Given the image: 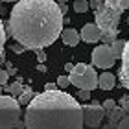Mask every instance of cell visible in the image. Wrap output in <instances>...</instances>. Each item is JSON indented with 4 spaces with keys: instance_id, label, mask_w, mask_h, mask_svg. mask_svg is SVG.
<instances>
[{
    "instance_id": "484cf974",
    "label": "cell",
    "mask_w": 129,
    "mask_h": 129,
    "mask_svg": "<svg viewBox=\"0 0 129 129\" xmlns=\"http://www.w3.org/2000/svg\"><path fill=\"white\" fill-rule=\"evenodd\" d=\"M103 4L109 6V8H113V9H120V8H118V0H103ZM120 11H122V9H120Z\"/></svg>"
},
{
    "instance_id": "277c9868",
    "label": "cell",
    "mask_w": 129,
    "mask_h": 129,
    "mask_svg": "<svg viewBox=\"0 0 129 129\" xmlns=\"http://www.w3.org/2000/svg\"><path fill=\"white\" fill-rule=\"evenodd\" d=\"M20 103L13 96L0 94V129H13L20 124Z\"/></svg>"
},
{
    "instance_id": "4fadbf2b",
    "label": "cell",
    "mask_w": 129,
    "mask_h": 129,
    "mask_svg": "<svg viewBox=\"0 0 129 129\" xmlns=\"http://www.w3.org/2000/svg\"><path fill=\"white\" fill-rule=\"evenodd\" d=\"M124 44H125V41H122V39H114L113 43H111V50H113V54L116 55V59H120V55H122V52H124Z\"/></svg>"
},
{
    "instance_id": "4dcf8cb0",
    "label": "cell",
    "mask_w": 129,
    "mask_h": 129,
    "mask_svg": "<svg viewBox=\"0 0 129 129\" xmlns=\"http://www.w3.org/2000/svg\"><path fill=\"white\" fill-rule=\"evenodd\" d=\"M8 68H9V70H8V74H9V76H11V74H17V68H15V67H11L9 63H8Z\"/></svg>"
},
{
    "instance_id": "7402d4cb",
    "label": "cell",
    "mask_w": 129,
    "mask_h": 129,
    "mask_svg": "<svg viewBox=\"0 0 129 129\" xmlns=\"http://www.w3.org/2000/svg\"><path fill=\"white\" fill-rule=\"evenodd\" d=\"M78 98L81 100V102H87V100H90V90L79 89V92H78Z\"/></svg>"
},
{
    "instance_id": "f546056e",
    "label": "cell",
    "mask_w": 129,
    "mask_h": 129,
    "mask_svg": "<svg viewBox=\"0 0 129 129\" xmlns=\"http://www.w3.org/2000/svg\"><path fill=\"white\" fill-rule=\"evenodd\" d=\"M54 89H57V83H46L44 85V90H54Z\"/></svg>"
},
{
    "instance_id": "e575fe53",
    "label": "cell",
    "mask_w": 129,
    "mask_h": 129,
    "mask_svg": "<svg viewBox=\"0 0 129 129\" xmlns=\"http://www.w3.org/2000/svg\"><path fill=\"white\" fill-rule=\"evenodd\" d=\"M0 2H17V0H0Z\"/></svg>"
},
{
    "instance_id": "ba28073f",
    "label": "cell",
    "mask_w": 129,
    "mask_h": 129,
    "mask_svg": "<svg viewBox=\"0 0 129 129\" xmlns=\"http://www.w3.org/2000/svg\"><path fill=\"white\" fill-rule=\"evenodd\" d=\"M120 59H122V64H120V70H118V78H120L122 87L129 90V39L124 44V52H122Z\"/></svg>"
},
{
    "instance_id": "8fae6325",
    "label": "cell",
    "mask_w": 129,
    "mask_h": 129,
    "mask_svg": "<svg viewBox=\"0 0 129 129\" xmlns=\"http://www.w3.org/2000/svg\"><path fill=\"white\" fill-rule=\"evenodd\" d=\"M114 85H116V78L111 72H103L98 78V89H102V90H113Z\"/></svg>"
},
{
    "instance_id": "cb8c5ba5",
    "label": "cell",
    "mask_w": 129,
    "mask_h": 129,
    "mask_svg": "<svg viewBox=\"0 0 129 129\" xmlns=\"http://www.w3.org/2000/svg\"><path fill=\"white\" fill-rule=\"evenodd\" d=\"M35 55H37V61L39 63H44L46 61V54H44V48H39V50H33Z\"/></svg>"
},
{
    "instance_id": "d6986e66",
    "label": "cell",
    "mask_w": 129,
    "mask_h": 129,
    "mask_svg": "<svg viewBox=\"0 0 129 129\" xmlns=\"http://www.w3.org/2000/svg\"><path fill=\"white\" fill-rule=\"evenodd\" d=\"M57 87H63V89L70 87V79H68V76H59V78H57Z\"/></svg>"
},
{
    "instance_id": "3957f363",
    "label": "cell",
    "mask_w": 129,
    "mask_h": 129,
    "mask_svg": "<svg viewBox=\"0 0 129 129\" xmlns=\"http://www.w3.org/2000/svg\"><path fill=\"white\" fill-rule=\"evenodd\" d=\"M94 19H96L94 20L96 26L102 30V41L111 44L120 33L118 24H120V19H122V11L120 9H113V8H109V6L102 4L94 11Z\"/></svg>"
},
{
    "instance_id": "f1b7e54d",
    "label": "cell",
    "mask_w": 129,
    "mask_h": 129,
    "mask_svg": "<svg viewBox=\"0 0 129 129\" xmlns=\"http://www.w3.org/2000/svg\"><path fill=\"white\" fill-rule=\"evenodd\" d=\"M11 48H13V52H15V54H22V52L26 50L24 46H22V44H19V43H17V44H13Z\"/></svg>"
},
{
    "instance_id": "2e32d148",
    "label": "cell",
    "mask_w": 129,
    "mask_h": 129,
    "mask_svg": "<svg viewBox=\"0 0 129 129\" xmlns=\"http://www.w3.org/2000/svg\"><path fill=\"white\" fill-rule=\"evenodd\" d=\"M90 8H89V2L87 0H74V11L76 13H87Z\"/></svg>"
},
{
    "instance_id": "ffe728a7",
    "label": "cell",
    "mask_w": 129,
    "mask_h": 129,
    "mask_svg": "<svg viewBox=\"0 0 129 129\" xmlns=\"http://www.w3.org/2000/svg\"><path fill=\"white\" fill-rule=\"evenodd\" d=\"M102 107H103L105 113H109L111 109H114V107H116V102H114V100H105V102L102 103Z\"/></svg>"
},
{
    "instance_id": "52a82bcc",
    "label": "cell",
    "mask_w": 129,
    "mask_h": 129,
    "mask_svg": "<svg viewBox=\"0 0 129 129\" xmlns=\"http://www.w3.org/2000/svg\"><path fill=\"white\" fill-rule=\"evenodd\" d=\"M81 111H83V125L96 129L102 125V122L105 118V111L100 103H87L81 105Z\"/></svg>"
},
{
    "instance_id": "8d00e7d4",
    "label": "cell",
    "mask_w": 129,
    "mask_h": 129,
    "mask_svg": "<svg viewBox=\"0 0 129 129\" xmlns=\"http://www.w3.org/2000/svg\"><path fill=\"white\" fill-rule=\"evenodd\" d=\"M127 24H129V19H127Z\"/></svg>"
},
{
    "instance_id": "30bf717a",
    "label": "cell",
    "mask_w": 129,
    "mask_h": 129,
    "mask_svg": "<svg viewBox=\"0 0 129 129\" xmlns=\"http://www.w3.org/2000/svg\"><path fill=\"white\" fill-rule=\"evenodd\" d=\"M59 37L63 39V43L67 44V46H76V44L81 41L78 30H74V28H67V30H63Z\"/></svg>"
},
{
    "instance_id": "7a4b0ae2",
    "label": "cell",
    "mask_w": 129,
    "mask_h": 129,
    "mask_svg": "<svg viewBox=\"0 0 129 129\" xmlns=\"http://www.w3.org/2000/svg\"><path fill=\"white\" fill-rule=\"evenodd\" d=\"M26 129H83V111L79 102L68 92L44 90L26 105Z\"/></svg>"
},
{
    "instance_id": "9c48e42d",
    "label": "cell",
    "mask_w": 129,
    "mask_h": 129,
    "mask_svg": "<svg viewBox=\"0 0 129 129\" xmlns=\"http://www.w3.org/2000/svg\"><path fill=\"white\" fill-rule=\"evenodd\" d=\"M81 41H85V43H98V41H102V30L96 26V22H87L83 26V30L79 33Z\"/></svg>"
},
{
    "instance_id": "44dd1931",
    "label": "cell",
    "mask_w": 129,
    "mask_h": 129,
    "mask_svg": "<svg viewBox=\"0 0 129 129\" xmlns=\"http://www.w3.org/2000/svg\"><path fill=\"white\" fill-rule=\"evenodd\" d=\"M120 107L124 109V113H129V96H122L120 98Z\"/></svg>"
},
{
    "instance_id": "5bb4252c",
    "label": "cell",
    "mask_w": 129,
    "mask_h": 129,
    "mask_svg": "<svg viewBox=\"0 0 129 129\" xmlns=\"http://www.w3.org/2000/svg\"><path fill=\"white\" fill-rule=\"evenodd\" d=\"M31 98H33V90L30 89V87H24V90L19 94V100H17V102H19L20 105H28V102H30Z\"/></svg>"
},
{
    "instance_id": "5b68a950",
    "label": "cell",
    "mask_w": 129,
    "mask_h": 129,
    "mask_svg": "<svg viewBox=\"0 0 129 129\" xmlns=\"http://www.w3.org/2000/svg\"><path fill=\"white\" fill-rule=\"evenodd\" d=\"M70 85L78 87V89H85V90H94L98 89V74H96V67L94 64H87L83 74H68Z\"/></svg>"
},
{
    "instance_id": "d590c367",
    "label": "cell",
    "mask_w": 129,
    "mask_h": 129,
    "mask_svg": "<svg viewBox=\"0 0 129 129\" xmlns=\"http://www.w3.org/2000/svg\"><path fill=\"white\" fill-rule=\"evenodd\" d=\"M2 92H4V85H0V94H2Z\"/></svg>"
},
{
    "instance_id": "9a60e30c",
    "label": "cell",
    "mask_w": 129,
    "mask_h": 129,
    "mask_svg": "<svg viewBox=\"0 0 129 129\" xmlns=\"http://www.w3.org/2000/svg\"><path fill=\"white\" fill-rule=\"evenodd\" d=\"M4 89H6V90H8V92H9V94H15V96H19V94H20V92H22V90H24V85H22V83H20V81H15V83H11L9 87H6V85H4Z\"/></svg>"
},
{
    "instance_id": "d4e9b609",
    "label": "cell",
    "mask_w": 129,
    "mask_h": 129,
    "mask_svg": "<svg viewBox=\"0 0 129 129\" xmlns=\"http://www.w3.org/2000/svg\"><path fill=\"white\" fill-rule=\"evenodd\" d=\"M9 79V74L6 72V70H0V85H6Z\"/></svg>"
},
{
    "instance_id": "4316f807",
    "label": "cell",
    "mask_w": 129,
    "mask_h": 129,
    "mask_svg": "<svg viewBox=\"0 0 129 129\" xmlns=\"http://www.w3.org/2000/svg\"><path fill=\"white\" fill-rule=\"evenodd\" d=\"M102 4H103V0H90V2H89V8H92V9L96 11Z\"/></svg>"
},
{
    "instance_id": "603a6c76",
    "label": "cell",
    "mask_w": 129,
    "mask_h": 129,
    "mask_svg": "<svg viewBox=\"0 0 129 129\" xmlns=\"http://www.w3.org/2000/svg\"><path fill=\"white\" fill-rule=\"evenodd\" d=\"M85 68H87V64H85V63H78V64H74L72 74H83V72H85Z\"/></svg>"
},
{
    "instance_id": "e0dca14e",
    "label": "cell",
    "mask_w": 129,
    "mask_h": 129,
    "mask_svg": "<svg viewBox=\"0 0 129 129\" xmlns=\"http://www.w3.org/2000/svg\"><path fill=\"white\" fill-rule=\"evenodd\" d=\"M6 39H8V35H6V30H4V22H2V19H0V54L4 52Z\"/></svg>"
},
{
    "instance_id": "7c38bea8",
    "label": "cell",
    "mask_w": 129,
    "mask_h": 129,
    "mask_svg": "<svg viewBox=\"0 0 129 129\" xmlns=\"http://www.w3.org/2000/svg\"><path fill=\"white\" fill-rule=\"evenodd\" d=\"M124 114H125V113H124V109H122V107H114V109H111L109 113H107L109 122H111V124H114V125L118 124V120H120Z\"/></svg>"
},
{
    "instance_id": "83f0119b",
    "label": "cell",
    "mask_w": 129,
    "mask_h": 129,
    "mask_svg": "<svg viewBox=\"0 0 129 129\" xmlns=\"http://www.w3.org/2000/svg\"><path fill=\"white\" fill-rule=\"evenodd\" d=\"M118 8H120L122 11L129 9V0H118Z\"/></svg>"
},
{
    "instance_id": "836d02e7",
    "label": "cell",
    "mask_w": 129,
    "mask_h": 129,
    "mask_svg": "<svg viewBox=\"0 0 129 129\" xmlns=\"http://www.w3.org/2000/svg\"><path fill=\"white\" fill-rule=\"evenodd\" d=\"M102 129H116V125H114V124H111V122H109V124H107V125H103Z\"/></svg>"
},
{
    "instance_id": "6da1fadb",
    "label": "cell",
    "mask_w": 129,
    "mask_h": 129,
    "mask_svg": "<svg viewBox=\"0 0 129 129\" xmlns=\"http://www.w3.org/2000/svg\"><path fill=\"white\" fill-rule=\"evenodd\" d=\"M8 28L11 37L26 50L46 48L63 31V13L55 0H17Z\"/></svg>"
},
{
    "instance_id": "ac0fdd59",
    "label": "cell",
    "mask_w": 129,
    "mask_h": 129,
    "mask_svg": "<svg viewBox=\"0 0 129 129\" xmlns=\"http://www.w3.org/2000/svg\"><path fill=\"white\" fill-rule=\"evenodd\" d=\"M116 129H129V113L124 114L122 118L118 120V124H116Z\"/></svg>"
},
{
    "instance_id": "8992f818",
    "label": "cell",
    "mask_w": 129,
    "mask_h": 129,
    "mask_svg": "<svg viewBox=\"0 0 129 129\" xmlns=\"http://www.w3.org/2000/svg\"><path fill=\"white\" fill-rule=\"evenodd\" d=\"M90 59H92V64H94L96 68H105L107 70L116 63V55L113 54V50H111L109 44H100L92 50Z\"/></svg>"
},
{
    "instance_id": "d6a6232c",
    "label": "cell",
    "mask_w": 129,
    "mask_h": 129,
    "mask_svg": "<svg viewBox=\"0 0 129 129\" xmlns=\"http://www.w3.org/2000/svg\"><path fill=\"white\" fill-rule=\"evenodd\" d=\"M72 68H74L72 63H67V64H64V70H67V72H72Z\"/></svg>"
},
{
    "instance_id": "1f68e13d",
    "label": "cell",
    "mask_w": 129,
    "mask_h": 129,
    "mask_svg": "<svg viewBox=\"0 0 129 129\" xmlns=\"http://www.w3.org/2000/svg\"><path fill=\"white\" fill-rule=\"evenodd\" d=\"M37 72H46V67H44L43 63H39V64H37Z\"/></svg>"
}]
</instances>
